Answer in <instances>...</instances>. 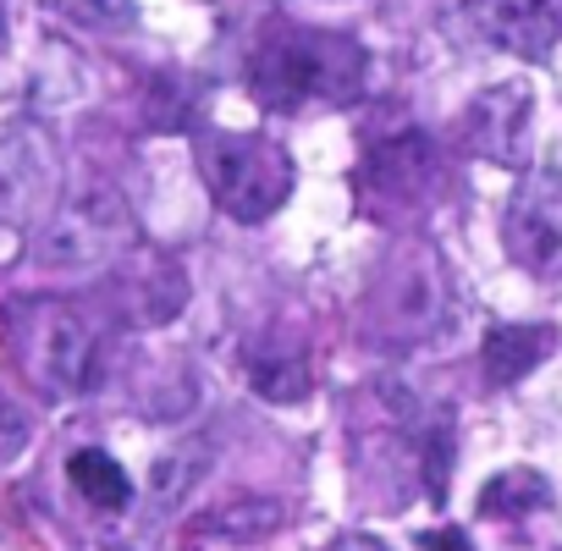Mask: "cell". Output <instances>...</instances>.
<instances>
[{
    "mask_svg": "<svg viewBox=\"0 0 562 551\" xmlns=\"http://www.w3.org/2000/svg\"><path fill=\"white\" fill-rule=\"evenodd\" d=\"M502 243L524 270L562 276V171L557 166H540L518 182V193L502 210Z\"/></svg>",
    "mask_w": 562,
    "mask_h": 551,
    "instance_id": "cell-6",
    "label": "cell"
},
{
    "mask_svg": "<svg viewBox=\"0 0 562 551\" xmlns=\"http://www.w3.org/2000/svg\"><path fill=\"white\" fill-rule=\"evenodd\" d=\"M551 507V485L540 469H502L496 480L480 485V513L485 518H524V513H540Z\"/></svg>",
    "mask_w": 562,
    "mask_h": 551,
    "instance_id": "cell-14",
    "label": "cell"
},
{
    "mask_svg": "<svg viewBox=\"0 0 562 551\" xmlns=\"http://www.w3.org/2000/svg\"><path fill=\"white\" fill-rule=\"evenodd\" d=\"M331 551H386V546H381L375 535H342V540H337Z\"/></svg>",
    "mask_w": 562,
    "mask_h": 551,
    "instance_id": "cell-19",
    "label": "cell"
},
{
    "mask_svg": "<svg viewBox=\"0 0 562 551\" xmlns=\"http://www.w3.org/2000/svg\"><path fill=\"white\" fill-rule=\"evenodd\" d=\"M281 502L270 496H237L226 507H215V518H204V535H221V540H259L270 529H281Z\"/></svg>",
    "mask_w": 562,
    "mask_h": 551,
    "instance_id": "cell-16",
    "label": "cell"
},
{
    "mask_svg": "<svg viewBox=\"0 0 562 551\" xmlns=\"http://www.w3.org/2000/svg\"><path fill=\"white\" fill-rule=\"evenodd\" d=\"M204 463H210L204 441H182V447L160 452V458L149 463V496H155V507H177V502L204 480Z\"/></svg>",
    "mask_w": 562,
    "mask_h": 551,
    "instance_id": "cell-15",
    "label": "cell"
},
{
    "mask_svg": "<svg viewBox=\"0 0 562 551\" xmlns=\"http://www.w3.org/2000/svg\"><path fill=\"white\" fill-rule=\"evenodd\" d=\"M0 50H7V12H0Z\"/></svg>",
    "mask_w": 562,
    "mask_h": 551,
    "instance_id": "cell-20",
    "label": "cell"
},
{
    "mask_svg": "<svg viewBox=\"0 0 562 551\" xmlns=\"http://www.w3.org/2000/svg\"><path fill=\"white\" fill-rule=\"evenodd\" d=\"M12 359L45 397H78L100 375V337L78 304L29 299L12 310Z\"/></svg>",
    "mask_w": 562,
    "mask_h": 551,
    "instance_id": "cell-2",
    "label": "cell"
},
{
    "mask_svg": "<svg viewBox=\"0 0 562 551\" xmlns=\"http://www.w3.org/2000/svg\"><path fill=\"white\" fill-rule=\"evenodd\" d=\"M430 171H436V166H430V149H425L419 133L392 138L386 149L370 155V182L381 188V199H419L425 182H430Z\"/></svg>",
    "mask_w": 562,
    "mask_h": 551,
    "instance_id": "cell-13",
    "label": "cell"
},
{
    "mask_svg": "<svg viewBox=\"0 0 562 551\" xmlns=\"http://www.w3.org/2000/svg\"><path fill=\"white\" fill-rule=\"evenodd\" d=\"M447 315H452V282H447L441 254L436 248H397L370 288L375 342H392V348L425 342L447 326Z\"/></svg>",
    "mask_w": 562,
    "mask_h": 551,
    "instance_id": "cell-4",
    "label": "cell"
},
{
    "mask_svg": "<svg viewBox=\"0 0 562 551\" xmlns=\"http://www.w3.org/2000/svg\"><path fill=\"white\" fill-rule=\"evenodd\" d=\"M67 480H72V491H78L94 513H122V507L133 502V480H127V469H122L105 447H78V452L67 458Z\"/></svg>",
    "mask_w": 562,
    "mask_h": 551,
    "instance_id": "cell-12",
    "label": "cell"
},
{
    "mask_svg": "<svg viewBox=\"0 0 562 551\" xmlns=\"http://www.w3.org/2000/svg\"><path fill=\"white\" fill-rule=\"evenodd\" d=\"M529 116H535V94L529 83H496L485 94L469 100L463 111V127H469V144L491 160V166H529Z\"/></svg>",
    "mask_w": 562,
    "mask_h": 551,
    "instance_id": "cell-9",
    "label": "cell"
},
{
    "mask_svg": "<svg viewBox=\"0 0 562 551\" xmlns=\"http://www.w3.org/2000/svg\"><path fill=\"white\" fill-rule=\"evenodd\" d=\"M551 348H557V331H551V326H496V331L485 337L480 359H485V375H491L496 386H513V381H524L529 370H540V364L551 359Z\"/></svg>",
    "mask_w": 562,
    "mask_h": 551,
    "instance_id": "cell-10",
    "label": "cell"
},
{
    "mask_svg": "<svg viewBox=\"0 0 562 551\" xmlns=\"http://www.w3.org/2000/svg\"><path fill=\"white\" fill-rule=\"evenodd\" d=\"M34 441V419H29V408L0 386V463H12L23 447Z\"/></svg>",
    "mask_w": 562,
    "mask_h": 551,
    "instance_id": "cell-17",
    "label": "cell"
},
{
    "mask_svg": "<svg viewBox=\"0 0 562 551\" xmlns=\"http://www.w3.org/2000/svg\"><path fill=\"white\" fill-rule=\"evenodd\" d=\"M248 392L265 397V403H304L315 392V375H310V359L293 353V348H254L248 353Z\"/></svg>",
    "mask_w": 562,
    "mask_h": 551,
    "instance_id": "cell-11",
    "label": "cell"
},
{
    "mask_svg": "<svg viewBox=\"0 0 562 551\" xmlns=\"http://www.w3.org/2000/svg\"><path fill=\"white\" fill-rule=\"evenodd\" d=\"M56 210V144L34 122L0 127V221L34 226Z\"/></svg>",
    "mask_w": 562,
    "mask_h": 551,
    "instance_id": "cell-7",
    "label": "cell"
},
{
    "mask_svg": "<svg viewBox=\"0 0 562 551\" xmlns=\"http://www.w3.org/2000/svg\"><path fill=\"white\" fill-rule=\"evenodd\" d=\"M199 171H204L215 204L243 226L270 221L293 199V182H299L293 155L276 138H259V133H204L199 138Z\"/></svg>",
    "mask_w": 562,
    "mask_h": 551,
    "instance_id": "cell-3",
    "label": "cell"
},
{
    "mask_svg": "<svg viewBox=\"0 0 562 551\" xmlns=\"http://www.w3.org/2000/svg\"><path fill=\"white\" fill-rule=\"evenodd\" d=\"M463 29L502 56L540 61L562 34V12L557 0H463Z\"/></svg>",
    "mask_w": 562,
    "mask_h": 551,
    "instance_id": "cell-8",
    "label": "cell"
},
{
    "mask_svg": "<svg viewBox=\"0 0 562 551\" xmlns=\"http://www.w3.org/2000/svg\"><path fill=\"white\" fill-rule=\"evenodd\" d=\"M56 12H67L72 23H89V29H116L133 18V0H50Z\"/></svg>",
    "mask_w": 562,
    "mask_h": 551,
    "instance_id": "cell-18",
    "label": "cell"
},
{
    "mask_svg": "<svg viewBox=\"0 0 562 551\" xmlns=\"http://www.w3.org/2000/svg\"><path fill=\"white\" fill-rule=\"evenodd\" d=\"M133 243V210L116 188L94 182L83 193L56 199V210L34 232V259L45 270H94Z\"/></svg>",
    "mask_w": 562,
    "mask_h": 551,
    "instance_id": "cell-5",
    "label": "cell"
},
{
    "mask_svg": "<svg viewBox=\"0 0 562 551\" xmlns=\"http://www.w3.org/2000/svg\"><path fill=\"white\" fill-rule=\"evenodd\" d=\"M364 78L370 56L353 34L293 29V23H276L248 61V89L265 111H299L310 100L348 105L364 94Z\"/></svg>",
    "mask_w": 562,
    "mask_h": 551,
    "instance_id": "cell-1",
    "label": "cell"
}]
</instances>
